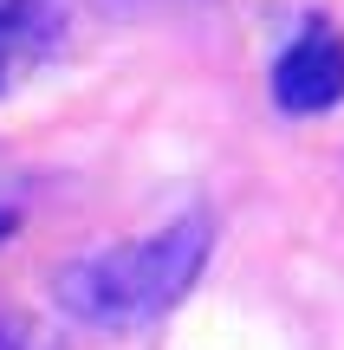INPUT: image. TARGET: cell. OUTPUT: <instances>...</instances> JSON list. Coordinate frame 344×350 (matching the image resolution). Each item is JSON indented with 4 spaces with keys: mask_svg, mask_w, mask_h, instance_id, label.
I'll list each match as a JSON object with an SVG mask.
<instances>
[{
    "mask_svg": "<svg viewBox=\"0 0 344 350\" xmlns=\"http://www.w3.org/2000/svg\"><path fill=\"white\" fill-rule=\"evenodd\" d=\"M0 20H20V26H33V33H46L52 26V0H0Z\"/></svg>",
    "mask_w": 344,
    "mask_h": 350,
    "instance_id": "5b68a950",
    "label": "cell"
},
{
    "mask_svg": "<svg viewBox=\"0 0 344 350\" xmlns=\"http://www.w3.org/2000/svg\"><path fill=\"white\" fill-rule=\"evenodd\" d=\"M273 104L286 117H325L344 104V33L332 20H306L273 59Z\"/></svg>",
    "mask_w": 344,
    "mask_h": 350,
    "instance_id": "7a4b0ae2",
    "label": "cell"
},
{
    "mask_svg": "<svg viewBox=\"0 0 344 350\" xmlns=\"http://www.w3.org/2000/svg\"><path fill=\"white\" fill-rule=\"evenodd\" d=\"M13 234H20V221H13V214H7V208H0V247H7V240H13Z\"/></svg>",
    "mask_w": 344,
    "mask_h": 350,
    "instance_id": "8992f818",
    "label": "cell"
},
{
    "mask_svg": "<svg viewBox=\"0 0 344 350\" xmlns=\"http://www.w3.org/2000/svg\"><path fill=\"white\" fill-rule=\"evenodd\" d=\"M0 350H65L59 338H52L39 318L13 312V305H0Z\"/></svg>",
    "mask_w": 344,
    "mask_h": 350,
    "instance_id": "3957f363",
    "label": "cell"
},
{
    "mask_svg": "<svg viewBox=\"0 0 344 350\" xmlns=\"http://www.w3.org/2000/svg\"><path fill=\"white\" fill-rule=\"evenodd\" d=\"M39 39H46V33H33V26H20V20H0V91H7L13 65H20V52L39 46Z\"/></svg>",
    "mask_w": 344,
    "mask_h": 350,
    "instance_id": "277c9868",
    "label": "cell"
},
{
    "mask_svg": "<svg viewBox=\"0 0 344 350\" xmlns=\"http://www.w3.org/2000/svg\"><path fill=\"white\" fill-rule=\"evenodd\" d=\"M215 253V221L202 208L163 221L143 240H117V247H91L52 273V299L72 325L85 331H150L195 292Z\"/></svg>",
    "mask_w": 344,
    "mask_h": 350,
    "instance_id": "6da1fadb",
    "label": "cell"
}]
</instances>
